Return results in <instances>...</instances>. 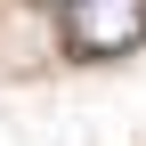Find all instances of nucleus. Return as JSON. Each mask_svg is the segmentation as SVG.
Returning a JSON list of instances; mask_svg holds the SVG:
<instances>
[{
	"mask_svg": "<svg viewBox=\"0 0 146 146\" xmlns=\"http://www.w3.org/2000/svg\"><path fill=\"white\" fill-rule=\"evenodd\" d=\"M65 41L81 57H122L146 41V0H65Z\"/></svg>",
	"mask_w": 146,
	"mask_h": 146,
	"instance_id": "f257e3e1",
	"label": "nucleus"
}]
</instances>
